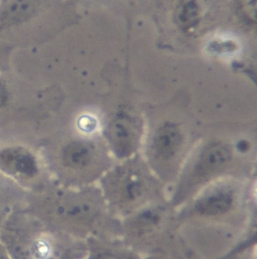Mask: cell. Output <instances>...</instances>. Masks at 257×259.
Here are the masks:
<instances>
[{
    "mask_svg": "<svg viewBox=\"0 0 257 259\" xmlns=\"http://www.w3.org/2000/svg\"><path fill=\"white\" fill-rule=\"evenodd\" d=\"M45 0H0V32L24 25L37 16Z\"/></svg>",
    "mask_w": 257,
    "mask_h": 259,
    "instance_id": "obj_1",
    "label": "cell"
},
{
    "mask_svg": "<svg viewBox=\"0 0 257 259\" xmlns=\"http://www.w3.org/2000/svg\"><path fill=\"white\" fill-rule=\"evenodd\" d=\"M230 149L222 143H214L208 146L200 155L194 167V176L203 179L221 170L230 161Z\"/></svg>",
    "mask_w": 257,
    "mask_h": 259,
    "instance_id": "obj_2",
    "label": "cell"
},
{
    "mask_svg": "<svg viewBox=\"0 0 257 259\" xmlns=\"http://www.w3.org/2000/svg\"><path fill=\"white\" fill-rule=\"evenodd\" d=\"M111 143L117 153L127 155L133 150L135 143V127L132 121L124 117H118L111 123L109 129Z\"/></svg>",
    "mask_w": 257,
    "mask_h": 259,
    "instance_id": "obj_3",
    "label": "cell"
},
{
    "mask_svg": "<svg viewBox=\"0 0 257 259\" xmlns=\"http://www.w3.org/2000/svg\"><path fill=\"white\" fill-rule=\"evenodd\" d=\"M0 167L12 173L33 175L36 164L33 157L21 149H11L0 154Z\"/></svg>",
    "mask_w": 257,
    "mask_h": 259,
    "instance_id": "obj_4",
    "label": "cell"
},
{
    "mask_svg": "<svg viewBox=\"0 0 257 259\" xmlns=\"http://www.w3.org/2000/svg\"><path fill=\"white\" fill-rule=\"evenodd\" d=\"M182 140L180 131L175 124H165L158 130L155 136V149L163 158H170L180 147Z\"/></svg>",
    "mask_w": 257,
    "mask_h": 259,
    "instance_id": "obj_5",
    "label": "cell"
},
{
    "mask_svg": "<svg viewBox=\"0 0 257 259\" xmlns=\"http://www.w3.org/2000/svg\"><path fill=\"white\" fill-rule=\"evenodd\" d=\"M233 194L228 190H218L203 197L197 205L200 214L217 215L227 212L233 205Z\"/></svg>",
    "mask_w": 257,
    "mask_h": 259,
    "instance_id": "obj_6",
    "label": "cell"
},
{
    "mask_svg": "<svg viewBox=\"0 0 257 259\" xmlns=\"http://www.w3.org/2000/svg\"><path fill=\"white\" fill-rule=\"evenodd\" d=\"M232 10L243 27L257 32V0H232Z\"/></svg>",
    "mask_w": 257,
    "mask_h": 259,
    "instance_id": "obj_7",
    "label": "cell"
},
{
    "mask_svg": "<svg viewBox=\"0 0 257 259\" xmlns=\"http://www.w3.org/2000/svg\"><path fill=\"white\" fill-rule=\"evenodd\" d=\"M92 158L90 147L86 143L74 142L68 145L63 152L65 164L73 168H82L90 163Z\"/></svg>",
    "mask_w": 257,
    "mask_h": 259,
    "instance_id": "obj_8",
    "label": "cell"
},
{
    "mask_svg": "<svg viewBox=\"0 0 257 259\" xmlns=\"http://www.w3.org/2000/svg\"><path fill=\"white\" fill-rule=\"evenodd\" d=\"M8 99V93L4 84L0 81V106H3Z\"/></svg>",
    "mask_w": 257,
    "mask_h": 259,
    "instance_id": "obj_9",
    "label": "cell"
},
{
    "mask_svg": "<svg viewBox=\"0 0 257 259\" xmlns=\"http://www.w3.org/2000/svg\"><path fill=\"white\" fill-rule=\"evenodd\" d=\"M0 259H12L6 252L5 248L2 246L1 243H0Z\"/></svg>",
    "mask_w": 257,
    "mask_h": 259,
    "instance_id": "obj_10",
    "label": "cell"
},
{
    "mask_svg": "<svg viewBox=\"0 0 257 259\" xmlns=\"http://www.w3.org/2000/svg\"><path fill=\"white\" fill-rule=\"evenodd\" d=\"M92 259H117L114 257L110 256L109 255H105V254H98V255H95L92 257Z\"/></svg>",
    "mask_w": 257,
    "mask_h": 259,
    "instance_id": "obj_11",
    "label": "cell"
}]
</instances>
